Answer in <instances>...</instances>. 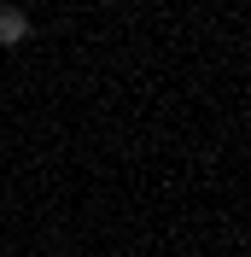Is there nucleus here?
I'll use <instances>...</instances> for the list:
<instances>
[{
    "mask_svg": "<svg viewBox=\"0 0 251 257\" xmlns=\"http://www.w3.org/2000/svg\"><path fill=\"white\" fill-rule=\"evenodd\" d=\"M30 41V12L24 6H0V47H18Z\"/></svg>",
    "mask_w": 251,
    "mask_h": 257,
    "instance_id": "f257e3e1",
    "label": "nucleus"
}]
</instances>
